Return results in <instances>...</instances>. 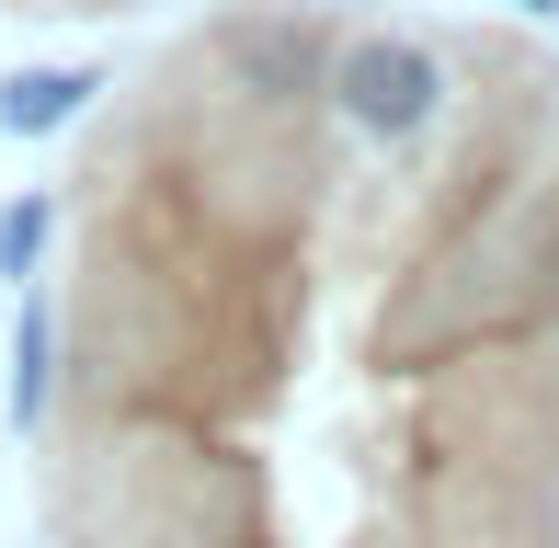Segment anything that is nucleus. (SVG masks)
I'll list each match as a JSON object with an SVG mask.
<instances>
[{
  "instance_id": "f257e3e1",
  "label": "nucleus",
  "mask_w": 559,
  "mask_h": 548,
  "mask_svg": "<svg viewBox=\"0 0 559 548\" xmlns=\"http://www.w3.org/2000/svg\"><path fill=\"white\" fill-rule=\"evenodd\" d=\"M332 12H228L69 171L58 548H559V69L423 138L320 104Z\"/></svg>"
},
{
  "instance_id": "f03ea898",
  "label": "nucleus",
  "mask_w": 559,
  "mask_h": 548,
  "mask_svg": "<svg viewBox=\"0 0 559 548\" xmlns=\"http://www.w3.org/2000/svg\"><path fill=\"white\" fill-rule=\"evenodd\" d=\"M320 104H332L366 148H400V138H423L456 104V46L412 35V23H343L332 69H320Z\"/></svg>"
},
{
  "instance_id": "7ed1b4c3",
  "label": "nucleus",
  "mask_w": 559,
  "mask_h": 548,
  "mask_svg": "<svg viewBox=\"0 0 559 548\" xmlns=\"http://www.w3.org/2000/svg\"><path fill=\"white\" fill-rule=\"evenodd\" d=\"M92 92H104V69H23V81L0 92V127L12 138H58L69 115H92Z\"/></svg>"
},
{
  "instance_id": "20e7f679",
  "label": "nucleus",
  "mask_w": 559,
  "mask_h": 548,
  "mask_svg": "<svg viewBox=\"0 0 559 548\" xmlns=\"http://www.w3.org/2000/svg\"><path fill=\"white\" fill-rule=\"evenodd\" d=\"M46 229H58V194H23V206L0 217V274H12V286H23V274H35V252H46Z\"/></svg>"
}]
</instances>
